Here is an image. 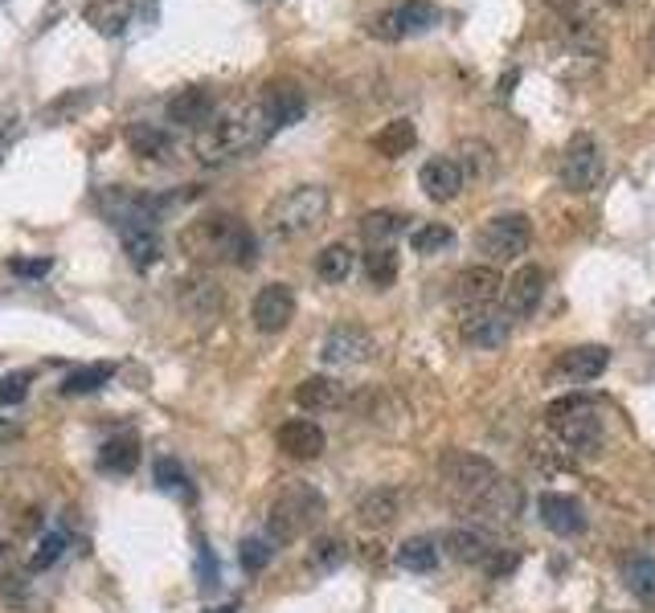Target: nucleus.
I'll use <instances>...</instances> for the list:
<instances>
[{
	"instance_id": "f257e3e1",
	"label": "nucleus",
	"mask_w": 655,
	"mask_h": 613,
	"mask_svg": "<svg viewBox=\"0 0 655 613\" xmlns=\"http://www.w3.org/2000/svg\"><path fill=\"white\" fill-rule=\"evenodd\" d=\"M271 123H266V114L262 107H233V111H218L201 131H197V140H193V152L201 156V164H230V160L247 156L254 147L271 140Z\"/></svg>"
},
{
	"instance_id": "f03ea898",
	"label": "nucleus",
	"mask_w": 655,
	"mask_h": 613,
	"mask_svg": "<svg viewBox=\"0 0 655 613\" xmlns=\"http://www.w3.org/2000/svg\"><path fill=\"white\" fill-rule=\"evenodd\" d=\"M545 417H549L557 442L566 446L569 455H602V446H607V426H602L598 409L582 397V393L554 401Z\"/></svg>"
},
{
	"instance_id": "7ed1b4c3",
	"label": "nucleus",
	"mask_w": 655,
	"mask_h": 613,
	"mask_svg": "<svg viewBox=\"0 0 655 613\" xmlns=\"http://www.w3.org/2000/svg\"><path fill=\"white\" fill-rule=\"evenodd\" d=\"M320 519H324L320 491L307 483H292L275 503H271V515H266V540L292 544V540H299V536H307Z\"/></svg>"
},
{
	"instance_id": "20e7f679",
	"label": "nucleus",
	"mask_w": 655,
	"mask_h": 613,
	"mask_svg": "<svg viewBox=\"0 0 655 613\" xmlns=\"http://www.w3.org/2000/svg\"><path fill=\"white\" fill-rule=\"evenodd\" d=\"M328 205H332V197H328L324 185H299L271 205L266 221H271L279 238H304V233H312V229H320L328 221Z\"/></svg>"
},
{
	"instance_id": "39448f33",
	"label": "nucleus",
	"mask_w": 655,
	"mask_h": 613,
	"mask_svg": "<svg viewBox=\"0 0 655 613\" xmlns=\"http://www.w3.org/2000/svg\"><path fill=\"white\" fill-rule=\"evenodd\" d=\"M197 242H205L209 258L230 262V266H254L259 262V238L254 229L233 214H214L197 226Z\"/></svg>"
},
{
	"instance_id": "423d86ee",
	"label": "nucleus",
	"mask_w": 655,
	"mask_h": 613,
	"mask_svg": "<svg viewBox=\"0 0 655 613\" xmlns=\"http://www.w3.org/2000/svg\"><path fill=\"white\" fill-rule=\"evenodd\" d=\"M528 242H533V221L524 214H500L476 233V250L488 258V266L521 258L528 250Z\"/></svg>"
},
{
	"instance_id": "0eeeda50",
	"label": "nucleus",
	"mask_w": 655,
	"mask_h": 613,
	"mask_svg": "<svg viewBox=\"0 0 655 613\" xmlns=\"http://www.w3.org/2000/svg\"><path fill=\"white\" fill-rule=\"evenodd\" d=\"M495 462L483 455H471V450H447L443 455V462H438V479L447 483V491L451 495H459V500H476L483 486L495 479Z\"/></svg>"
},
{
	"instance_id": "6e6552de",
	"label": "nucleus",
	"mask_w": 655,
	"mask_h": 613,
	"mask_svg": "<svg viewBox=\"0 0 655 613\" xmlns=\"http://www.w3.org/2000/svg\"><path fill=\"white\" fill-rule=\"evenodd\" d=\"M557 172H561V185H566L569 193H590V188L602 185L607 160H602V147H598L594 135H586V131L574 135V140L566 143V152H561Z\"/></svg>"
},
{
	"instance_id": "1a4fd4ad",
	"label": "nucleus",
	"mask_w": 655,
	"mask_h": 613,
	"mask_svg": "<svg viewBox=\"0 0 655 613\" xmlns=\"http://www.w3.org/2000/svg\"><path fill=\"white\" fill-rule=\"evenodd\" d=\"M471 512L480 515L483 524H495V528H509V524H516V515L524 512L521 483H512V479H504V474H495L492 483L483 486L480 495L471 500Z\"/></svg>"
},
{
	"instance_id": "9d476101",
	"label": "nucleus",
	"mask_w": 655,
	"mask_h": 613,
	"mask_svg": "<svg viewBox=\"0 0 655 613\" xmlns=\"http://www.w3.org/2000/svg\"><path fill=\"white\" fill-rule=\"evenodd\" d=\"M611 364V352L602 343H582V348H569L557 357V364L549 369V381L554 385H590L598 381Z\"/></svg>"
},
{
	"instance_id": "9b49d317",
	"label": "nucleus",
	"mask_w": 655,
	"mask_h": 613,
	"mask_svg": "<svg viewBox=\"0 0 655 613\" xmlns=\"http://www.w3.org/2000/svg\"><path fill=\"white\" fill-rule=\"evenodd\" d=\"M500 291H504V278L495 266H467V271L455 274L451 283V303L455 307H467V311H483V307H492L500 299Z\"/></svg>"
},
{
	"instance_id": "f8f14e48",
	"label": "nucleus",
	"mask_w": 655,
	"mask_h": 613,
	"mask_svg": "<svg viewBox=\"0 0 655 613\" xmlns=\"http://www.w3.org/2000/svg\"><path fill=\"white\" fill-rule=\"evenodd\" d=\"M320 357L324 364H332V369H352V364H364V360L373 357V336L357 324H340L324 336L320 343Z\"/></svg>"
},
{
	"instance_id": "ddd939ff",
	"label": "nucleus",
	"mask_w": 655,
	"mask_h": 613,
	"mask_svg": "<svg viewBox=\"0 0 655 613\" xmlns=\"http://www.w3.org/2000/svg\"><path fill=\"white\" fill-rule=\"evenodd\" d=\"M438 21V9L430 0H406V4H397L390 13H381L373 21V33L385 37V42H402L410 33H426V29Z\"/></svg>"
},
{
	"instance_id": "4468645a",
	"label": "nucleus",
	"mask_w": 655,
	"mask_h": 613,
	"mask_svg": "<svg viewBox=\"0 0 655 613\" xmlns=\"http://www.w3.org/2000/svg\"><path fill=\"white\" fill-rule=\"evenodd\" d=\"M250 319H254V328L266 331V336L283 331L295 319V291L287 283H266L259 295H254Z\"/></svg>"
},
{
	"instance_id": "2eb2a0df",
	"label": "nucleus",
	"mask_w": 655,
	"mask_h": 613,
	"mask_svg": "<svg viewBox=\"0 0 655 613\" xmlns=\"http://www.w3.org/2000/svg\"><path fill=\"white\" fill-rule=\"evenodd\" d=\"M500 295H504V315H509V319L533 315L537 311L541 295H545V271H541V266H521V271L504 283Z\"/></svg>"
},
{
	"instance_id": "dca6fc26",
	"label": "nucleus",
	"mask_w": 655,
	"mask_h": 613,
	"mask_svg": "<svg viewBox=\"0 0 655 613\" xmlns=\"http://www.w3.org/2000/svg\"><path fill=\"white\" fill-rule=\"evenodd\" d=\"M463 340L471 348H483V352H495V348H504L512 336V319L504 311H492V307H483V311H467L463 319Z\"/></svg>"
},
{
	"instance_id": "f3484780",
	"label": "nucleus",
	"mask_w": 655,
	"mask_h": 613,
	"mask_svg": "<svg viewBox=\"0 0 655 613\" xmlns=\"http://www.w3.org/2000/svg\"><path fill=\"white\" fill-rule=\"evenodd\" d=\"M214 114H218V99L205 86H185L168 99V123H181V128L201 131Z\"/></svg>"
},
{
	"instance_id": "a211bd4d",
	"label": "nucleus",
	"mask_w": 655,
	"mask_h": 613,
	"mask_svg": "<svg viewBox=\"0 0 655 613\" xmlns=\"http://www.w3.org/2000/svg\"><path fill=\"white\" fill-rule=\"evenodd\" d=\"M537 512H541V524L557 536H578L586 528V512L582 503L574 500V495H561V491H545L537 500Z\"/></svg>"
},
{
	"instance_id": "6ab92c4d",
	"label": "nucleus",
	"mask_w": 655,
	"mask_h": 613,
	"mask_svg": "<svg viewBox=\"0 0 655 613\" xmlns=\"http://www.w3.org/2000/svg\"><path fill=\"white\" fill-rule=\"evenodd\" d=\"M279 450L287 458H295V462H307V458H320L324 455V429L316 426V422H307V417H295V422H283L275 434Z\"/></svg>"
},
{
	"instance_id": "aec40b11",
	"label": "nucleus",
	"mask_w": 655,
	"mask_h": 613,
	"mask_svg": "<svg viewBox=\"0 0 655 613\" xmlns=\"http://www.w3.org/2000/svg\"><path fill=\"white\" fill-rule=\"evenodd\" d=\"M259 107H262V114H266V123L271 128H292L295 119L304 114V90L295 83H271L266 90H262V99H259Z\"/></svg>"
},
{
	"instance_id": "412c9836",
	"label": "nucleus",
	"mask_w": 655,
	"mask_h": 613,
	"mask_svg": "<svg viewBox=\"0 0 655 613\" xmlns=\"http://www.w3.org/2000/svg\"><path fill=\"white\" fill-rule=\"evenodd\" d=\"M418 185L430 200H455L463 193V172L451 156H435L426 160L423 172H418Z\"/></svg>"
},
{
	"instance_id": "4be33fe9",
	"label": "nucleus",
	"mask_w": 655,
	"mask_h": 613,
	"mask_svg": "<svg viewBox=\"0 0 655 613\" xmlns=\"http://www.w3.org/2000/svg\"><path fill=\"white\" fill-rule=\"evenodd\" d=\"M295 405L307 409V414H328V409H340L345 405V385L336 376H307L295 385Z\"/></svg>"
},
{
	"instance_id": "5701e85b",
	"label": "nucleus",
	"mask_w": 655,
	"mask_h": 613,
	"mask_svg": "<svg viewBox=\"0 0 655 613\" xmlns=\"http://www.w3.org/2000/svg\"><path fill=\"white\" fill-rule=\"evenodd\" d=\"M397 512H402V500H397V491L393 486H373L369 495H361V503H357V524L361 528H390L393 519H397Z\"/></svg>"
},
{
	"instance_id": "b1692460",
	"label": "nucleus",
	"mask_w": 655,
	"mask_h": 613,
	"mask_svg": "<svg viewBox=\"0 0 655 613\" xmlns=\"http://www.w3.org/2000/svg\"><path fill=\"white\" fill-rule=\"evenodd\" d=\"M447 552H451L459 565H488V560L500 552L492 544V536L488 532H480V528H455V532H447Z\"/></svg>"
},
{
	"instance_id": "393cba45",
	"label": "nucleus",
	"mask_w": 655,
	"mask_h": 613,
	"mask_svg": "<svg viewBox=\"0 0 655 613\" xmlns=\"http://www.w3.org/2000/svg\"><path fill=\"white\" fill-rule=\"evenodd\" d=\"M119 238H123V254L135 271H152L156 262H161V233L156 226H131V229H119Z\"/></svg>"
},
{
	"instance_id": "a878e982",
	"label": "nucleus",
	"mask_w": 655,
	"mask_h": 613,
	"mask_svg": "<svg viewBox=\"0 0 655 613\" xmlns=\"http://www.w3.org/2000/svg\"><path fill=\"white\" fill-rule=\"evenodd\" d=\"M131 13H135L131 0H90L87 9H83L87 25L99 29L102 37H119V33L131 25Z\"/></svg>"
},
{
	"instance_id": "bb28decb",
	"label": "nucleus",
	"mask_w": 655,
	"mask_h": 613,
	"mask_svg": "<svg viewBox=\"0 0 655 613\" xmlns=\"http://www.w3.org/2000/svg\"><path fill=\"white\" fill-rule=\"evenodd\" d=\"M140 467V438L135 434H116L107 438L99 450V471L102 474H131Z\"/></svg>"
},
{
	"instance_id": "cd10ccee",
	"label": "nucleus",
	"mask_w": 655,
	"mask_h": 613,
	"mask_svg": "<svg viewBox=\"0 0 655 613\" xmlns=\"http://www.w3.org/2000/svg\"><path fill=\"white\" fill-rule=\"evenodd\" d=\"M414 143H418V131H414L410 119H393V123H385V128L373 135V147H378L385 160H402Z\"/></svg>"
},
{
	"instance_id": "c85d7f7f",
	"label": "nucleus",
	"mask_w": 655,
	"mask_h": 613,
	"mask_svg": "<svg viewBox=\"0 0 655 613\" xmlns=\"http://www.w3.org/2000/svg\"><path fill=\"white\" fill-rule=\"evenodd\" d=\"M128 147L140 160H164L168 156V147H173V140H168V131L164 128H152V123H131Z\"/></svg>"
},
{
	"instance_id": "c756f323",
	"label": "nucleus",
	"mask_w": 655,
	"mask_h": 613,
	"mask_svg": "<svg viewBox=\"0 0 655 613\" xmlns=\"http://www.w3.org/2000/svg\"><path fill=\"white\" fill-rule=\"evenodd\" d=\"M402 229H406V217L393 214V209H373V214L361 217V238L369 245H390Z\"/></svg>"
},
{
	"instance_id": "7c9ffc66",
	"label": "nucleus",
	"mask_w": 655,
	"mask_h": 613,
	"mask_svg": "<svg viewBox=\"0 0 655 613\" xmlns=\"http://www.w3.org/2000/svg\"><path fill=\"white\" fill-rule=\"evenodd\" d=\"M352 266H357V254L340 242L324 245L320 254H316V274H320L324 283H349Z\"/></svg>"
},
{
	"instance_id": "2f4dec72",
	"label": "nucleus",
	"mask_w": 655,
	"mask_h": 613,
	"mask_svg": "<svg viewBox=\"0 0 655 613\" xmlns=\"http://www.w3.org/2000/svg\"><path fill=\"white\" fill-rule=\"evenodd\" d=\"M397 565L406 572H435L438 569V544L430 536H410L397 548Z\"/></svg>"
},
{
	"instance_id": "473e14b6",
	"label": "nucleus",
	"mask_w": 655,
	"mask_h": 613,
	"mask_svg": "<svg viewBox=\"0 0 655 613\" xmlns=\"http://www.w3.org/2000/svg\"><path fill=\"white\" fill-rule=\"evenodd\" d=\"M111 376H116V364H87V369L70 372L62 381V393L66 397H87V393H99L102 385H111Z\"/></svg>"
},
{
	"instance_id": "72a5a7b5",
	"label": "nucleus",
	"mask_w": 655,
	"mask_h": 613,
	"mask_svg": "<svg viewBox=\"0 0 655 613\" xmlns=\"http://www.w3.org/2000/svg\"><path fill=\"white\" fill-rule=\"evenodd\" d=\"M623 581L635 598L647 601V605H655V557H631L626 560Z\"/></svg>"
},
{
	"instance_id": "f704fd0d",
	"label": "nucleus",
	"mask_w": 655,
	"mask_h": 613,
	"mask_svg": "<svg viewBox=\"0 0 655 613\" xmlns=\"http://www.w3.org/2000/svg\"><path fill=\"white\" fill-rule=\"evenodd\" d=\"M455 164H459V172H463V180L467 176L483 180V176H492V168H495V152L480 140H463L459 143V160H455Z\"/></svg>"
},
{
	"instance_id": "c9c22d12",
	"label": "nucleus",
	"mask_w": 655,
	"mask_h": 613,
	"mask_svg": "<svg viewBox=\"0 0 655 613\" xmlns=\"http://www.w3.org/2000/svg\"><path fill=\"white\" fill-rule=\"evenodd\" d=\"M185 291H181V303L189 307L193 315H214L221 311V291L209 278H189V283H181Z\"/></svg>"
},
{
	"instance_id": "e433bc0d",
	"label": "nucleus",
	"mask_w": 655,
	"mask_h": 613,
	"mask_svg": "<svg viewBox=\"0 0 655 613\" xmlns=\"http://www.w3.org/2000/svg\"><path fill=\"white\" fill-rule=\"evenodd\" d=\"M455 233L447 226H438V221H426V226H418L414 233H410V245H414V254H443V250H451Z\"/></svg>"
},
{
	"instance_id": "4c0bfd02",
	"label": "nucleus",
	"mask_w": 655,
	"mask_h": 613,
	"mask_svg": "<svg viewBox=\"0 0 655 613\" xmlns=\"http://www.w3.org/2000/svg\"><path fill=\"white\" fill-rule=\"evenodd\" d=\"M345 560H349V544L340 540V536H320V540L312 544V552H307V565L320 572L340 569Z\"/></svg>"
},
{
	"instance_id": "58836bf2",
	"label": "nucleus",
	"mask_w": 655,
	"mask_h": 613,
	"mask_svg": "<svg viewBox=\"0 0 655 613\" xmlns=\"http://www.w3.org/2000/svg\"><path fill=\"white\" fill-rule=\"evenodd\" d=\"M364 274H369L373 286H393V278H397V254H393L390 245H373L364 254Z\"/></svg>"
},
{
	"instance_id": "ea45409f",
	"label": "nucleus",
	"mask_w": 655,
	"mask_h": 613,
	"mask_svg": "<svg viewBox=\"0 0 655 613\" xmlns=\"http://www.w3.org/2000/svg\"><path fill=\"white\" fill-rule=\"evenodd\" d=\"M62 552H66V532H45L37 540V552H30V569L45 572L54 560H62Z\"/></svg>"
},
{
	"instance_id": "a19ab883",
	"label": "nucleus",
	"mask_w": 655,
	"mask_h": 613,
	"mask_svg": "<svg viewBox=\"0 0 655 613\" xmlns=\"http://www.w3.org/2000/svg\"><path fill=\"white\" fill-rule=\"evenodd\" d=\"M271 557H275L271 540H262V536H250V540H242V569H247V572H262L266 565H271Z\"/></svg>"
},
{
	"instance_id": "79ce46f5",
	"label": "nucleus",
	"mask_w": 655,
	"mask_h": 613,
	"mask_svg": "<svg viewBox=\"0 0 655 613\" xmlns=\"http://www.w3.org/2000/svg\"><path fill=\"white\" fill-rule=\"evenodd\" d=\"M25 393H30V372H9L0 381V405H21Z\"/></svg>"
},
{
	"instance_id": "37998d69",
	"label": "nucleus",
	"mask_w": 655,
	"mask_h": 613,
	"mask_svg": "<svg viewBox=\"0 0 655 613\" xmlns=\"http://www.w3.org/2000/svg\"><path fill=\"white\" fill-rule=\"evenodd\" d=\"M152 471H156V483H161L164 491H176V486L189 483V479H185V471L176 467L173 458H156V467H152Z\"/></svg>"
},
{
	"instance_id": "c03bdc74",
	"label": "nucleus",
	"mask_w": 655,
	"mask_h": 613,
	"mask_svg": "<svg viewBox=\"0 0 655 613\" xmlns=\"http://www.w3.org/2000/svg\"><path fill=\"white\" fill-rule=\"evenodd\" d=\"M9 271L21 274V278H45L50 274V258H13Z\"/></svg>"
},
{
	"instance_id": "a18cd8bd",
	"label": "nucleus",
	"mask_w": 655,
	"mask_h": 613,
	"mask_svg": "<svg viewBox=\"0 0 655 613\" xmlns=\"http://www.w3.org/2000/svg\"><path fill=\"white\" fill-rule=\"evenodd\" d=\"M214 581H218V565L209 557V548H201V585L214 589Z\"/></svg>"
},
{
	"instance_id": "49530a36",
	"label": "nucleus",
	"mask_w": 655,
	"mask_h": 613,
	"mask_svg": "<svg viewBox=\"0 0 655 613\" xmlns=\"http://www.w3.org/2000/svg\"><path fill=\"white\" fill-rule=\"evenodd\" d=\"M13 438H21V429H17L13 422H4V417H0V442H13Z\"/></svg>"
},
{
	"instance_id": "de8ad7c7",
	"label": "nucleus",
	"mask_w": 655,
	"mask_h": 613,
	"mask_svg": "<svg viewBox=\"0 0 655 613\" xmlns=\"http://www.w3.org/2000/svg\"><path fill=\"white\" fill-rule=\"evenodd\" d=\"M549 9H557V13H569V9H578V0H545Z\"/></svg>"
},
{
	"instance_id": "09e8293b",
	"label": "nucleus",
	"mask_w": 655,
	"mask_h": 613,
	"mask_svg": "<svg viewBox=\"0 0 655 613\" xmlns=\"http://www.w3.org/2000/svg\"><path fill=\"white\" fill-rule=\"evenodd\" d=\"M9 135H13V119H0V147L9 143Z\"/></svg>"
},
{
	"instance_id": "8fccbe9b",
	"label": "nucleus",
	"mask_w": 655,
	"mask_h": 613,
	"mask_svg": "<svg viewBox=\"0 0 655 613\" xmlns=\"http://www.w3.org/2000/svg\"><path fill=\"white\" fill-rule=\"evenodd\" d=\"M209 613H233V605H226V610H209Z\"/></svg>"
},
{
	"instance_id": "3c124183",
	"label": "nucleus",
	"mask_w": 655,
	"mask_h": 613,
	"mask_svg": "<svg viewBox=\"0 0 655 613\" xmlns=\"http://www.w3.org/2000/svg\"><path fill=\"white\" fill-rule=\"evenodd\" d=\"M0 552H4V540H0Z\"/></svg>"
}]
</instances>
